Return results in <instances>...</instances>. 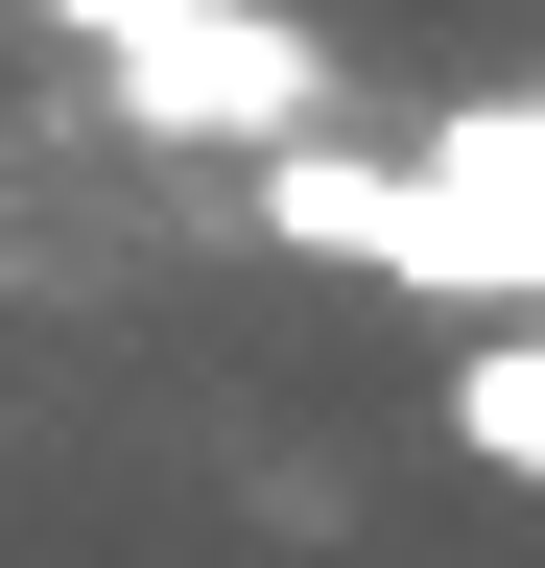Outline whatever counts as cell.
<instances>
[{"mask_svg": "<svg viewBox=\"0 0 545 568\" xmlns=\"http://www.w3.org/2000/svg\"><path fill=\"white\" fill-rule=\"evenodd\" d=\"M261 237L356 261V284H451V308H545V95H451L427 142H261Z\"/></svg>", "mask_w": 545, "mask_h": 568, "instance_id": "1", "label": "cell"}, {"mask_svg": "<svg viewBox=\"0 0 545 568\" xmlns=\"http://www.w3.org/2000/svg\"><path fill=\"white\" fill-rule=\"evenodd\" d=\"M95 95L143 119V142H238V166H261V142H309V119H332V71H309L285 0H166L143 48H95Z\"/></svg>", "mask_w": 545, "mask_h": 568, "instance_id": "2", "label": "cell"}, {"mask_svg": "<svg viewBox=\"0 0 545 568\" xmlns=\"http://www.w3.org/2000/svg\"><path fill=\"white\" fill-rule=\"evenodd\" d=\"M451 450L545 497V308H498V332H474V355H451Z\"/></svg>", "mask_w": 545, "mask_h": 568, "instance_id": "3", "label": "cell"}, {"mask_svg": "<svg viewBox=\"0 0 545 568\" xmlns=\"http://www.w3.org/2000/svg\"><path fill=\"white\" fill-rule=\"evenodd\" d=\"M24 24H48V48H143L166 0H24Z\"/></svg>", "mask_w": 545, "mask_h": 568, "instance_id": "4", "label": "cell"}]
</instances>
